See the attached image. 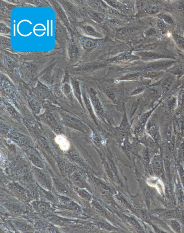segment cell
Here are the masks:
<instances>
[{
  "label": "cell",
  "instance_id": "8fae6325",
  "mask_svg": "<svg viewBox=\"0 0 184 233\" xmlns=\"http://www.w3.org/2000/svg\"><path fill=\"white\" fill-rule=\"evenodd\" d=\"M85 30L87 34L91 36L96 37H101L100 35L96 31L94 28L90 26H86L85 27Z\"/></svg>",
  "mask_w": 184,
  "mask_h": 233
},
{
  "label": "cell",
  "instance_id": "484cf974",
  "mask_svg": "<svg viewBox=\"0 0 184 233\" xmlns=\"http://www.w3.org/2000/svg\"><path fill=\"white\" fill-rule=\"evenodd\" d=\"M14 32H13V36H16V24H14Z\"/></svg>",
  "mask_w": 184,
  "mask_h": 233
},
{
  "label": "cell",
  "instance_id": "4fadbf2b",
  "mask_svg": "<svg viewBox=\"0 0 184 233\" xmlns=\"http://www.w3.org/2000/svg\"><path fill=\"white\" fill-rule=\"evenodd\" d=\"M160 17L162 20L164 21V22L169 24H173L174 23L172 18L171 17L167 14H163L160 16Z\"/></svg>",
  "mask_w": 184,
  "mask_h": 233
},
{
  "label": "cell",
  "instance_id": "277c9868",
  "mask_svg": "<svg viewBox=\"0 0 184 233\" xmlns=\"http://www.w3.org/2000/svg\"><path fill=\"white\" fill-rule=\"evenodd\" d=\"M34 208L40 213H44L49 211L51 206L49 204L44 202H37L33 203Z\"/></svg>",
  "mask_w": 184,
  "mask_h": 233
},
{
  "label": "cell",
  "instance_id": "4316f807",
  "mask_svg": "<svg viewBox=\"0 0 184 233\" xmlns=\"http://www.w3.org/2000/svg\"><path fill=\"white\" fill-rule=\"evenodd\" d=\"M16 22V20H14V23H15L16 22Z\"/></svg>",
  "mask_w": 184,
  "mask_h": 233
},
{
  "label": "cell",
  "instance_id": "ffe728a7",
  "mask_svg": "<svg viewBox=\"0 0 184 233\" xmlns=\"http://www.w3.org/2000/svg\"><path fill=\"white\" fill-rule=\"evenodd\" d=\"M143 89H144L143 88L141 87H137V88H135L132 92L131 93V95H132V96H134V95L140 94L141 92H142L143 91Z\"/></svg>",
  "mask_w": 184,
  "mask_h": 233
},
{
  "label": "cell",
  "instance_id": "52a82bcc",
  "mask_svg": "<svg viewBox=\"0 0 184 233\" xmlns=\"http://www.w3.org/2000/svg\"><path fill=\"white\" fill-rule=\"evenodd\" d=\"M173 38L174 41L177 46L182 49L184 50V39L182 37L177 35H173Z\"/></svg>",
  "mask_w": 184,
  "mask_h": 233
},
{
  "label": "cell",
  "instance_id": "d6986e66",
  "mask_svg": "<svg viewBox=\"0 0 184 233\" xmlns=\"http://www.w3.org/2000/svg\"><path fill=\"white\" fill-rule=\"evenodd\" d=\"M105 93L107 96L110 97V98H113V99L115 98L116 95L115 94L114 92L111 89H107L106 90Z\"/></svg>",
  "mask_w": 184,
  "mask_h": 233
},
{
  "label": "cell",
  "instance_id": "7a4b0ae2",
  "mask_svg": "<svg viewBox=\"0 0 184 233\" xmlns=\"http://www.w3.org/2000/svg\"><path fill=\"white\" fill-rule=\"evenodd\" d=\"M9 188L16 196L23 199H27V194L26 191L20 185L15 184H12Z\"/></svg>",
  "mask_w": 184,
  "mask_h": 233
},
{
  "label": "cell",
  "instance_id": "44dd1931",
  "mask_svg": "<svg viewBox=\"0 0 184 233\" xmlns=\"http://www.w3.org/2000/svg\"><path fill=\"white\" fill-rule=\"evenodd\" d=\"M158 8L157 7L155 6H152L148 8V11L151 13H156L158 11Z\"/></svg>",
  "mask_w": 184,
  "mask_h": 233
},
{
  "label": "cell",
  "instance_id": "9c48e42d",
  "mask_svg": "<svg viewBox=\"0 0 184 233\" xmlns=\"http://www.w3.org/2000/svg\"><path fill=\"white\" fill-rule=\"evenodd\" d=\"M138 59L137 57L130 55H123L118 57L117 58L115 59L114 60L121 62H127L132 60L133 59Z\"/></svg>",
  "mask_w": 184,
  "mask_h": 233
},
{
  "label": "cell",
  "instance_id": "5bb4252c",
  "mask_svg": "<svg viewBox=\"0 0 184 233\" xmlns=\"http://www.w3.org/2000/svg\"><path fill=\"white\" fill-rule=\"evenodd\" d=\"M30 103L31 107L35 112H38L39 111L40 105L37 101L32 100L30 101Z\"/></svg>",
  "mask_w": 184,
  "mask_h": 233
},
{
  "label": "cell",
  "instance_id": "2e32d148",
  "mask_svg": "<svg viewBox=\"0 0 184 233\" xmlns=\"http://www.w3.org/2000/svg\"><path fill=\"white\" fill-rule=\"evenodd\" d=\"M157 26L159 29L162 31L164 32L165 31L166 28L165 24L164 21L162 20L161 19H160L157 22Z\"/></svg>",
  "mask_w": 184,
  "mask_h": 233
},
{
  "label": "cell",
  "instance_id": "d4e9b609",
  "mask_svg": "<svg viewBox=\"0 0 184 233\" xmlns=\"http://www.w3.org/2000/svg\"><path fill=\"white\" fill-rule=\"evenodd\" d=\"M47 36H49V20H47Z\"/></svg>",
  "mask_w": 184,
  "mask_h": 233
},
{
  "label": "cell",
  "instance_id": "9a60e30c",
  "mask_svg": "<svg viewBox=\"0 0 184 233\" xmlns=\"http://www.w3.org/2000/svg\"><path fill=\"white\" fill-rule=\"evenodd\" d=\"M32 160L33 164L37 167L42 168L43 166L41 162L36 157L33 156L32 157Z\"/></svg>",
  "mask_w": 184,
  "mask_h": 233
},
{
  "label": "cell",
  "instance_id": "cb8c5ba5",
  "mask_svg": "<svg viewBox=\"0 0 184 233\" xmlns=\"http://www.w3.org/2000/svg\"><path fill=\"white\" fill-rule=\"evenodd\" d=\"M52 23H53L52 20H51V36H53V29H52L53 25H52Z\"/></svg>",
  "mask_w": 184,
  "mask_h": 233
},
{
  "label": "cell",
  "instance_id": "7402d4cb",
  "mask_svg": "<svg viewBox=\"0 0 184 233\" xmlns=\"http://www.w3.org/2000/svg\"><path fill=\"white\" fill-rule=\"evenodd\" d=\"M75 89L76 96L78 97L79 99H81V92L80 91L79 87L78 85L77 84H76Z\"/></svg>",
  "mask_w": 184,
  "mask_h": 233
},
{
  "label": "cell",
  "instance_id": "ba28073f",
  "mask_svg": "<svg viewBox=\"0 0 184 233\" xmlns=\"http://www.w3.org/2000/svg\"><path fill=\"white\" fill-rule=\"evenodd\" d=\"M85 48L88 51H91L95 48L96 44L92 40H86L84 43Z\"/></svg>",
  "mask_w": 184,
  "mask_h": 233
},
{
  "label": "cell",
  "instance_id": "5b68a950",
  "mask_svg": "<svg viewBox=\"0 0 184 233\" xmlns=\"http://www.w3.org/2000/svg\"><path fill=\"white\" fill-rule=\"evenodd\" d=\"M16 227L20 230L23 231H30L32 229L30 226L23 222L16 221L14 222Z\"/></svg>",
  "mask_w": 184,
  "mask_h": 233
},
{
  "label": "cell",
  "instance_id": "7c38bea8",
  "mask_svg": "<svg viewBox=\"0 0 184 233\" xmlns=\"http://www.w3.org/2000/svg\"><path fill=\"white\" fill-rule=\"evenodd\" d=\"M102 64L90 63L86 66L85 69L89 71V72H92V71L102 67Z\"/></svg>",
  "mask_w": 184,
  "mask_h": 233
},
{
  "label": "cell",
  "instance_id": "8992f818",
  "mask_svg": "<svg viewBox=\"0 0 184 233\" xmlns=\"http://www.w3.org/2000/svg\"><path fill=\"white\" fill-rule=\"evenodd\" d=\"M140 75V73H139L130 74H128L122 77L119 80H135L138 79Z\"/></svg>",
  "mask_w": 184,
  "mask_h": 233
},
{
  "label": "cell",
  "instance_id": "603a6c76",
  "mask_svg": "<svg viewBox=\"0 0 184 233\" xmlns=\"http://www.w3.org/2000/svg\"><path fill=\"white\" fill-rule=\"evenodd\" d=\"M178 10L179 13L182 14H183L184 13V4L182 3L179 4L178 7Z\"/></svg>",
  "mask_w": 184,
  "mask_h": 233
},
{
  "label": "cell",
  "instance_id": "ac0fdd59",
  "mask_svg": "<svg viewBox=\"0 0 184 233\" xmlns=\"http://www.w3.org/2000/svg\"><path fill=\"white\" fill-rule=\"evenodd\" d=\"M156 33V31L154 28H150L145 31V35L147 36H149Z\"/></svg>",
  "mask_w": 184,
  "mask_h": 233
},
{
  "label": "cell",
  "instance_id": "6da1fadb",
  "mask_svg": "<svg viewBox=\"0 0 184 233\" xmlns=\"http://www.w3.org/2000/svg\"><path fill=\"white\" fill-rule=\"evenodd\" d=\"M35 175L37 182L45 190L51 191L52 188L51 181L46 174L37 169L35 170Z\"/></svg>",
  "mask_w": 184,
  "mask_h": 233
},
{
  "label": "cell",
  "instance_id": "e0dca14e",
  "mask_svg": "<svg viewBox=\"0 0 184 233\" xmlns=\"http://www.w3.org/2000/svg\"><path fill=\"white\" fill-rule=\"evenodd\" d=\"M39 142L40 145L44 148H47L49 146L48 142L44 137H40L39 139Z\"/></svg>",
  "mask_w": 184,
  "mask_h": 233
},
{
  "label": "cell",
  "instance_id": "30bf717a",
  "mask_svg": "<svg viewBox=\"0 0 184 233\" xmlns=\"http://www.w3.org/2000/svg\"><path fill=\"white\" fill-rule=\"evenodd\" d=\"M167 223L174 231L178 232L180 231V226L176 221L170 220L168 221Z\"/></svg>",
  "mask_w": 184,
  "mask_h": 233
},
{
  "label": "cell",
  "instance_id": "3957f363",
  "mask_svg": "<svg viewBox=\"0 0 184 233\" xmlns=\"http://www.w3.org/2000/svg\"><path fill=\"white\" fill-rule=\"evenodd\" d=\"M55 141L60 148L63 150H67L70 146V144L66 137L63 135H59L55 138Z\"/></svg>",
  "mask_w": 184,
  "mask_h": 233
}]
</instances>
